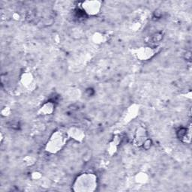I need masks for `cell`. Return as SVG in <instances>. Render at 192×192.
I'll return each instance as SVG.
<instances>
[{
    "label": "cell",
    "instance_id": "cell-1",
    "mask_svg": "<svg viewBox=\"0 0 192 192\" xmlns=\"http://www.w3.org/2000/svg\"><path fill=\"white\" fill-rule=\"evenodd\" d=\"M176 134H177L178 138H179V139L182 140V139L185 137V136L187 134V129L185 128H179V130L177 131Z\"/></svg>",
    "mask_w": 192,
    "mask_h": 192
},
{
    "label": "cell",
    "instance_id": "cell-2",
    "mask_svg": "<svg viewBox=\"0 0 192 192\" xmlns=\"http://www.w3.org/2000/svg\"><path fill=\"white\" fill-rule=\"evenodd\" d=\"M162 38H163V35L161 34V33H156V34H155L153 36V41L154 42H160L161 39H162Z\"/></svg>",
    "mask_w": 192,
    "mask_h": 192
}]
</instances>
